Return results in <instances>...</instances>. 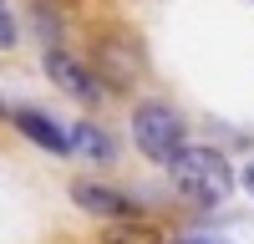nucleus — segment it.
<instances>
[{
	"mask_svg": "<svg viewBox=\"0 0 254 244\" xmlns=\"http://www.w3.org/2000/svg\"><path fill=\"white\" fill-rule=\"evenodd\" d=\"M132 142H137L142 158L168 163L183 148V117L168 107V102H142V107L132 112Z\"/></svg>",
	"mask_w": 254,
	"mask_h": 244,
	"instance_id": "nucleus-2",
	"label": "nucleus"
},
{
	"mask_svg": "<svg viewBox=\"0 0 254 244\" xmlns=\"http://www.w3.org/2000/svg\"><path fill=\"white\" fill-rule=\"evenodd\" d=\"M41 66H46V76H51L66 97H76V102H97V97H102L97 71H92L81 56H71L66 46H46V51H41Z\"/></svg>",
	"mask_w": 254,
	"mask_h": 244,
	"instance_id": "nucleus-3",
	"label": "nucleus"
},
{
	"mask_svg": "<svg viewBox=\"0 0 254 244\" xmlns=\"http://www.w3.org/2000/svg\"><path fill=\"white\" fill-rule=\"evenodd\" d=\"M10 122H15V132H26L36 148H46V153H66V127H56V122L46 117V112H36V107H15V112H5Z\"/></svg>",
	"mask_w": 254,
	"mask_h": 244,
	"instance_id": "nucleus-6",
	"label": "nucleus"
},
{
	"mask_svg": "<svg viewBox=\"0 0 254 244\" xmlns=\"http://www.w3.org/2000/svg\"><path fill=\"white\" fill-rule=\"evenodd\" d=\"M15 41V20H10V5L0 0V46H10Z\"/></svg>",
	"mask_w": 254,
	"mask_h": 244,
	"instance_id": "nucleus-9",
	"label": "nucleus"
},
{
	"mask_svg": "<svg viewBox=\"0 0 254 244\" xmlns=\"http://www.w3.org/2000/svg\"><path fill=\"white\" fill-rule=\"evenodd\" d=\"M97 81L107 87H132L137 81V41H127L122 31L97 41Z\"/></svg>",
	"mask_w": 254,
	"mask_h": 244,
	"instance_id": "nucleus-4",
	"label": "nucleus"
},
{
	"mask_svg": "<svg viewBox=\"0 0 254 244\" xmlns=\"http://www.w3.org/2000/svg\"><path fill=\"white\" fill-rule=\"evenodd\" d=\"M239 183H244V193L254 198V158H249V163H244V168H239Z\"/></svg>",
	"mask_w": 254,
	"mask_h": 244,
	"instance_id": "nucleus-10",
	"label": "nucleus"
},
{
	"mask_svg": "<svg viewBox=\"0 0 254 244\" xmlns=\"http://www.w3.org/2000/svg\"><path fill=\"white\" fill-rule=\"evenodd\" d=\"M178 244H229V239H214V234H188V239H178Z\"/></svg>",
	"mask_w": 254,
	"mask_h": 244,
	"instance_id": "nucleus-11",
	"label": "nucleus"
},
{
	"mask_svg": "<svg viewBox=\"0 0 254 244\" xmlns=\"http://www.w3.org/2000/svg\"><path fill=\"white\" fill-rule=\"evenodd\" d=\"M66 153H81V158H92V163H112L117 148H112V137L97 127V122H71V132H66Z\"/></svg>",
	"mask_w": 254,
	"mask_h": 244,
	"instance_id": "nucleus-7",
	"label": "nucleus"
},
{
	"mask_svg": "<svg viewBox=\"0 0 254 244\" xmlns=\"http://www.w3.org/2000/svg\"><path fill=\"white\" fill-rule=\"evenodd\" d=\"M71 203L81 214H97V219H127V214H137L127 193L107 188V183H92V178H76L71 183Z\"/></svg>",
	"mask_w": 254,
	"mask_h": 244,
	"instance_id": "nucleus-5",
	"label": "nucleus"
},
{
	"mask_svg": "<svg viewBox=\"0 0 254 244\" xmlns=\"http://www.w3.org/2000/svg\"><path fill=\"white\" fill-rule=\"evenodd\" d=\"M97 244H163V234L153 229L147 219H107V229H102V239Z\"/></svg>",
	"mask_w": 254,
	"mask_h": 244,
	"instance_id": "nucleus-8",
	"label": "nucleus"
},
{
	"mask_svg": "<svg viewBox=\"0 0 254 244\" xmlns=\"http://www.w3.org/2000/svg\"><path fill=\"white\" fill-rule=\"evenodd\" d=\"M5 112H10V107H5V102H0V117H5Z\"/></svg>",
	"mask_w": 254,
	"mask_h": 244,
	"instance_id": "nucleus-12",
	"label": "nucleus"
},
{
	"mask_svg": "<svg viewBox=\"0 0 254 244\" xmlns=\"http://www.w3.org/2000/svg\"><path fill=\"white\" fill-rule=\"evenodd\" d=\"M173 173V188L188 193L193 203H224L234 193V168L219 148H198V142H183V148L163 163Z\"/></svg>",
	"mask_w": 254,
	"mask_h": 244,
	"instance_id": "nucleus-1",
	"label": "nucleus"
}]
</instances>
